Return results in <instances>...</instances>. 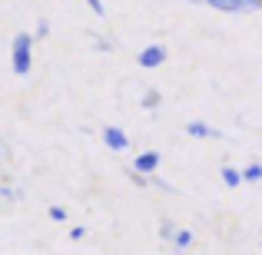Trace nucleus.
Segmentation results:
<instances>
[{"label": "nucleus", "mask_w": 262, "mask_h": 255, "mask_svg": "<svg viewBox=\"0 0 262 255\" xmlns=\"http://www.w3.org/2000/svg\"><path fill=\"white\" fill-rule=\"evenodd\" d=\"M129 172V179H133V186H149V176H143V172H133V169H126Z\"/></svg>", "instance_id": "nucleus-14"}, {"label": "nucleus", "mask_w": 262, "mask_h": 255, "mask_svg": "<svg viewBox=\"0 0 262 255\" xmlns=\"http://www.w3.org/2000/svg\"><path fill=\"white\" fill-rule=\"evenodd\" d=\"M262 179V166L259 163H249V166L243 169V182H259Z\"/></svg>", "instance_id": "nucleus-10"}, {"label": "nucleus", "mask_w": 262, "mask_h": 255, "mask_svg": "<svg viewBox=\"0 0 262 255\" xmlns=\"http://www.w3.org/2000/svg\"><path fill=\"white\" fill-rule=\"evenodd\" d=\"M10 63L17 77H27L33 66V37L30 33H17L13 37V50H10Z\"/></svg>", "instance_id": "nucleus-1"}, {"label": "nucleus", "mask_w": 262, "mask_h": 255, "mask_svg": "<svg viewBox=\"0 0 262 255\" xmlns=\"http://www.w3.org/2000/svg\"><path fill=\"white\" fill-rule=\"evenodd\" d=\"M90 4V10L96 13V17H103V13H106V7H103V0H86Z\"/></svg>", "instance_id": "nucleus-15"}, {"label": "nucleus", "mask_w": 262, "mask_h": 255, "mask_svg": "<svg viewBox=\"0 0 262 255\" xmlns=\"http://www.w3.org/2000/svg\"><path fill=\"white\" fill-rule=\"evenodd\" d=\"M163 103V93L160 89H146V93H143V109H156Z\"/></svg>", "instance_id": "nucleus-9"}, {"label": "nucleus", "mask_w": 262, "mask_h": 255, "mask_svg": "<svg viewBox=\"0 0 262 255\" xmlns=\"http://www.w3.org/2000/svg\"><path fill=\"white\" fill-rule=\"evenodd\" d=\"M173 229H176L173 222H163V225H160V236H163V239H169V236H173Z\"/></svg>", "instance_id": "nucleus-16"}, {"label": "nucleus", "mask_w": 262, "mask_h": 255, "mask_svg": "<svg viewBox=\"0 0 262 255\" xmlns=\"http://www.w3.org/2000/svg\"><path fill=\"white\" fill-rule=\"evenodd\" d=\"M186 136H192V140H219V129L216 126H209V123H203V120H189L186 123Z\"/></svg>", "instance_id": "nucleus-6"}, {"label": "nucleus", "mask_w": 262, "mask_h": 255, "mask_svg": "<svg viewBox=\"0 0 262 255\" xmlns=\"http://www.w3.org/2000/svg\"><path fill=\"white\" fill-rule=\"evenodd\" d=\"M223 182L229 186V189H239V186H243V172L232 169V166H223Z\"/></svg>", "instance_id": "nucleus-8"}, {"label": "nucleus", "mask_w": 262, "mask_h": 255, "mask_svg": "<svg viewBox=\"0 0 262 255\" xmlns=\"http://www.w3.org/2000/svg\"><path fill=\"white\" fill-rule=\"evenodd\" d=\"M160 163H163V156L156 153V149H146V153H136V159H133V172H143V176H153V172L160 169Z\"/></svg>", "instance_id": "nucleus-5"}, {"label": "nucleus", "mask_w": 262, "mask_h": 255, "mask_svg": "<svg viewBox=\"0 0 262 255\" xmlns=\"http://www.w3.org/2000/svg\"><path fill=\"white\" fill-rule=\"evenodd\" d=\"M196 4H206L219 13H249V10H259L262 0H196Z\"/></svg>", "instance_id": "nucleus-2"}, {"label": "nucleus", "mask_w": 262, "mask_h": 255, "mask_svg": "<svg viewBox=\"0 0 262 255\" xmlns=\"http://www.w3.org/2000/svg\"><path fill=\"white\" fill-rule=\"evenodd\" d=\"M169 239H173V245H176L179 252L192 245V232H189V229H173V236H169Z\"/></svg>", "instance_id": "nucleus-7"}, {"label": "nucleus", "mask_w": 262, "mask_h": 255, "mask_svg": "<svg viewBox=\"0 0 262 255\" xmlns=\"http://www.w3.org/2000/svg\"><path fill=\"white\" fill-rule=\"evenodd\" d=\"M47 33H50V24H47V20H40V24H37V33H30V37L33 40H43Z\"/></svg>", "instance_id": "nucleus-13"}, {"label": "nucleus", "mask_w": 262, "mask_h": 255, "mask_svg": "<svg viewBox=\"0 0 262 255\" xmlns=\"http://www.w3.org/2000/svg\"><path fill=\"white\" fill-rule=\"evenodd\" d=\"M50 219L53 222H67V209L63 205H50Z\"/></svg>", "instance_id": "nucleus-11"}, {"label": "nucleus", "mask_w": 262, "mask_h": 255, "mask_svg": "<svg viewBox=\"0 0 262 255\" xmlns=\"http://www.w3.org/2000/svg\"><path fill=\"white\" fill-rule=\"evenodd\" d=\"M67 236H70V242H80V239H86V225H73Z\"/></svg>", "instance_id": "nucleus-12"}, {"label": "nucleus", "mask_w": 262, "mask_h": 255, "mask_svg": "<svg viewBox=\"0 0 262 255\" xmlns=\"http://www.w3.org/2000/svg\"><path fill=\"white\" fill-rule=\"evenodd\" d=\"M103 146L113 149V153H123V149H129V136L123 133L120 126H103Z\"/></svg>", "instance_id": "nucleus-4"}, {"label": "nucleus", "mask_w": 262, "mask_h": 255, "mask_svg": "<svg viewBox=\"0 0 262 255\" xmlns=\"http://www.w3.org/2000/svg\"><path fill=\"white\" fill-rule=\"evenodd\" d=\"M166 57H169V53H166V47H163V43H149V47H143V50H140L136 63H140L143 70H156V66L166 63Z\"/></svg>", "instance_id": "nucleus-3"}]
</instances>
